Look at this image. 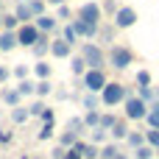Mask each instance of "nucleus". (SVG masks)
<instances>
[{
	"instance_id": "1",
	"label": "nucleus",
	"mask_w": 159,
	"mask_h": 159,
	"mask_svg": "<svg viewBox=\"0 0 159 159\" xmlns=\"http://www.w3.org/2000/svg\"><path fill=\"white\" fill-rule=\"evenodd\" d=\"M131 92H134V89L126 87V84H120V81H106V87L101 89V106H106V109L120 106Z\"/></svg>"
},
{
	"instance_id": "2",
	"label": "nucleus",
	"mask_w": 159,
	"mask_h": 159,
	"mask_svg": "<svg viewBox=\"0 0 159 159\" xmlns=\"http://www.w3.org/2000/svg\"><path fill=\"white\" fill-rule=\"evenodd\" d=\"M106 64L109 67H115V70H129L131 64H134V50L129 48V45H109V50H106Z\"/></svg>"
},
{
	"instance_id": "3",
	"label": "nucleus",
	"mask_w": 159,
	"mask_h": 159,
	"mask_svg": "<svg viewBox=\"0 0 159 159\" xmlns=\"http://www.w3.org/2000/svg\"><path fill=\"white\" fill-rule=\"evenodd\" d=\"M78 53L84 56L87 67H92V70H106V50H103V45L87 39V42H81V50H78Z\"/></svg>"
},
{
	"instance_id": "4",
	"label": "nucleus",
	"mask_w": 159,
	"mask_h": 159,
	"mask_svg": "<svg viewBox=\"0 0 159 159\" xmlns=\"http://www.w3.org/2000/svg\"><path fill=\"white\" fill-rule=\"evenodd\" d=\"M145 115H148V103H145L137 92H131V95L123 101V117H126V120H145Z\"/></svg>"
},
{
	"instance_id": "5",
	"label": "nucleus",
	"mask_w": 159,
	"mask_h": 159,
	"mask_svg": "<svg viewBox=\"0 0 159 159\" xmlns=\"http://www.w3.org/2000/svg\"><path fill=\"white\" fill-rule=\"evenodd\" d=\"M75 17L84 20V22H89V25H101L103 22V8H101L98 0H87V3H81L75 8Z\"/></svg>"
},
{
	"instance_id": "6",
	"label": "nucleus",
	"mask_w": 159,
	"mask_h": 159,
	"mask_svg": "<svg viewBox=\"0 0 159 159\" xmlns=\"http://www.w3.org/2000/svg\"><path fill=\"white\" fill-rule=\"evenodd\" d=\"M137 20H140V14H137V8H134V6H120V8L115 11V17H112V22H115V28H117V31L134 28V25H137Z\"/></svg>"
},
{
	"instance_id": "7",
	"label": "nucleus",
	"mask_w": 159,
	"mask_h": 159,
	"mask_svg": "<svg viewBox=\"0 0 159 159\" xmlns=\"http://www.w3.org/2000/svg\"><path fill=\"white\" fill-rule=\"evenodd\" d=\"M81 81H84V89H87V92H98V95H101V89L106 87L109 78H106V70H92V67H89V70L81 75Z\"/></svg>"
},
{
	"instance_id": "8",
	"label": "nucleus",
	"mask_w": 159,
	"mask_h": 159,
	"mask_svg": "<svg viewBox=\"0 0 159 159\" xmlns=\"http://www.w3.org/2000/svg\"><path fill=\"white\" fill-rule=\"evenodd\" d=\"M36 39H39V28L34 22H20V28H17V45L31 50Z\"/></svg>"
},
{
	"instance_id": "9",
	"label": "nucleus",
	"mask_w": 159,
	"mask_h": 159,
	"mask_svg": "<svg viewBox=\"0 0 159 159\" xmlns=\"http://www.w3.org/2000/svg\"><path fill=\"white\" fill-rule=\"evenodd\" d=\"M34 25H36L42 34H50V36H59V28H61V25H59V20H56V14H48V11H45V14H39V17L34 20Z\"/></svg>"
},
{
	"instance_id": "10",
	"label": "nucleus",
	"mask_w": 159,
	"mask_h": 159,
	"mask_svg": "<svg viewBox=\"0 0 159 159\" xmlns=\"http://www.w3.org/2000/svg\"><path fill=\"white\" fill-rule=\"evenodd\" d=\"M50 56H53V59H70V56H73V45L59 34V36L50 39Z\"/></svg>"
},
{
	"instance_id": "11",
	"label": "nucleus",
	"mask_w": 159,
	"mask_h": 159,
	"mask_svg": "<svg viewBox=\"0 0 159 159\" xmlns=\"http://www.w3.org/2000/svg\"><path fill=\"white\" fill-rule=\"evenodd\" d=\"M50 34H42L39 31V39L34 42V48H31V56L34 59H45V56H50Z\"/></svg>"
},
{
	"instance_id": "12",
	"label": "nucleus",
	"mask_w": 159,
	"mask_h": 159,
	"mask_svg": "<svg viewBox=\"0 0 159 159\" xmlns=\"http://www.w3.org/2000/svg\"><path fill=\"white\" fill-rule=\"evenodd\" d=\"M70 22H73V28H75V34H78L81 39H95V36H98V28H101V25H89V22H84V20H78V17H73Z\"/></svg>"
},
{
	"instance_id": "13",
	"label": "nucleus",
	"mask_w": 159,
	"mask_h": 159,
	"mask_svg": "<svg viewBox=\"0 0 159 159\" xmlns=\"http://www.w3.org/2000/svg\"><path fill=\"white\" fill-rule=\"evenodd\" d=\"M31 75H34L36 81L50 78V75H53V61H48V59H36V61L31 64Z\"/></svg>"
},
{
	"instance_id": "14",
	"label": "nucleus",
	"mask_w": 159,
	"mask_h": 159,
	"mask_svg": "<svg viewBox=\"0 0 159 159\" xmlns=\"http://www.w3.org/2000/svg\"><path fill=\"white\" fill-rule=\"evenodd\" d=\"M115 34H117V28H115V22H109V25H103L101 22V28H98V45H103V48H109V45H115Z\"/></svg>"
},
{
	"instance_id": "15",
	"label": "nucleus",
	"mask_w": 159,
	"mask_h": 159,
	"mask_svg": "<svg viewBox=\"0 0 159 159\" xmlns=\"http://www.w3.org/2000/svg\"><path fill=\"white\" fill-rule=\"evenodd\" d=\"M0 101H3L8 109H14V106L22 103V95L17 92V87H3V89H0Z\"/></svg>"
},
{
	"instance_id": "16",
	"label": "nucleus",
	"mask_w": 159,
	"mask_h": 159,
	"mask_svg": "<svg viewBox=\"0 0 159 159\" xmlns=\"http://www.w3.org/2000/svg\"><path fill=\"white\" fill-rule=\"evenodd\" d=\"M129 131H131V129H129V120H126V117H123V120L117 117V123L109 129V140H115V143H123V140L129 137Z\"/></svg>"
},
{
	"instance_id": "17",
	"label": "nucleus",
	"mask_w": 159,
	"mask_h": 159,
	"mask_svg": "<svg viewBox=\"0 0 159 159\" xmlns=\"http://www.w3.org/2000/svg\"><path fill=\"white\" fill-rule=\"evenodd\" d=\"M17 48H20L17 45V31H3L0 28V53H11Z\"/></svg>"
},
{
	"instance_id": "18",
	"label": "nucleus",
	"mask_w": 159,
	"mask_h": 159,
	"mask_svg": "<svg viewBox=\"0 0 159 159\" xmlns=\"http://www.w3.org/2000/svg\"><path fill=\"white\" fill-rule=\"evenodd\" d=\"M14 17H17L20 22H34L31 3H28V0H17V6H14Z\"/></svg>"
},
{
	"instance_id": "19",
	"label": "nucleus",
	"mask_w": 159,
	"mask_h": 159,
	"mask_svg": "<svg viewBox=\"0 0 159 159\" xmlns=\"http://www.w3.org/2000/svg\"><path fill=\"white\" fill-rule=\"evenodd\" d=\"M87 70H89V67H87V61H84L81 53H78V56H70V73H73V78H81Z\"/></svg>"
},
{
	"instance_id": "20",
	"label": "nucleus",
	"mask_w": 159,
	"mask_h": 159,
	"mask_svg": "<svg viewBox=\"0 0 159 159\" xmlns=\"http://www.w3.org/2000/svg\"><path fill=\"white\" fill-rule=\"evenodd\" d=\"M28 117H31V112H28V106H22V103H20V106H14V109H8V120H11L14 126L25 123Z\"/></svg>"
},
{
	"instance_id": "21",
	"label": "nucleus",
	"mask_w": 159,
	"mask_h": 159,
	"mask_svg": "<svg viewBox=\"0 0 159 159\" xmlns=\"http://www.w3.org/2000/svg\"><path fill=\"white\" fill-rule=\"evenodd\" d=\"M145 123H148V129H159V98L148 103V115H145Z\"/></svg>"
},
{
	"instance_id": "22",
	"label": "nucleus",
	"mask_w": 159,
	"mask_h": 159,
	"mask_svg": "<svg viewBox=\"0 0 159 159\" xmlns=\"http://www.w3.org/2000/svg\"><path fill=\"white\" fill-rule=\"evenodd\" d=\"M78 103H81L84 112H87V109H98V106H101V95H98V92H84Z\"/></svg>"
},
{
	"instance_id": "23",
	"label": "nucleus",
	"mask_w": 159,
	"mask_h": 159,
	"mask_svg": "<svg viewBox=\"0 0 159 159\" xmlns=\"http://www.w3.org/2000/svg\"><path fill=\"white\" fill-rule=\"evenodd\" d=\"M131 159H157V148H151L148 143H143L140 148L131 151Z\"/></svg>"
},
{
	"instance_id": "24",
	"label": "nucleus",
	"mask_w": 159,
	"mask_h": 159,
	"mask_svg": "<svg viewBox=\"0 0 159 159\" xmlns=\"http://www.w3.org/2000/svg\"><path fill=\"white\" fill-rule=\"evenodd\" d=\"M81 157H84V159H101V145H95V143H84V140H81Z\"/></svg>"
},
{
	"instance_id": "25",
	"label": "nucleus",
	"mask_w": 159,
	"mask_h": 159,
	"mask_svg": "<svg viewBox=\"0 0 159 159\" xmlns=\"http://www.w3.org/2000/svg\"><path fill=\"white\" fill-rule=\"evenodd\" d=\"M59 34H61V36H64V39H67V42L73 45V48H75V45H78V39H81V36L75 34V28H73V22H64V25L59 28Z\"/></svg>"
},
{
	"instance_id": "26",
	"label": "nucleus",
	"mask_w": 159,
	"mask_h": 159,
	"mask_svg": "<svg viewBox=\"0 0 159 159\" xmlns=\"http://www.w3.org/2000/svg\"><path fill=\"white\" fill-rule=\"evenodd\" d=\"M34 87H36L34 78H22V81H17V92H20L22 98H34Z\"/></svg>"
},
{
	"instance_id": "27",
	"label": "nucleus",
	"mask_w": 159,
	"mask_h": 159,
	"mask_svg": "<svg viewBox=\"0 0 159 159\" xmlns=\"http://www.w3.org/2000/svg\"><path fill=\"white\" fill-rule=\"evenodd\" d=\"M50 92H53V84H50V78H42V81H36V87H34V95H36V98H42V101H45Z\"/></svg>"
},
{
	"instance_id": "28",
	"label": "nucleus",
	"mask_w": 159,
	"mask_h": 159,
	"mask_svg": "<svg viewBox=\"0 0 159 159\" xmlns=\"http://www.w3.org/2000/svg\"><path fill=\"white\" fill-rule=\"evenodd\" d=\"M67 131H73V134H78V137H81V134H87L89 129H87L84 117H70V120H67Z\"/></svg>"
},
{
	"instance_id": "29",
	"label": "nucleus",
	"mask_w": 159,
	"mask_h": 159,
	"mask_svg": "<svg viewBox=\"0 0 159 159\" xmlns=\"http://www.w3.org/2000/svg\"><path fill=\"white\" fill-rule=\"evenodd\" d=\"M89 143H95V145H103V143H109V131H106V129H101V126L89 129Z\"/></svg>"
},
{
	"instance_id": "30",
	"label": "nucleus",
	"mask_w": 159,
	"mask_h": 159,
	"mask_svg": "<svg viewBox=\"0 0 159 159\" xmlns=\"http://www.w3.org/2000/svg\"><path fill=\"white\" fill-rule=\"evenodd\" d=\"M0 28L3 31H17L20 28V20L14 17V11L11 14H0Z\"/></svg>"
},
{
	"instance_id": "31",
	"label": "nucleus",
	"mask_w": 159,
	"mask_h": 159,
	"mask_svg": "<svg viewBox=\"0 0 159 159\" xmlns=\"http://www.w3.org/2000/svg\"><path fill=\"white\" fill-rule=\"evenodd\" d=\"M123 143H126V145L134 151V148H140V145L145 143V131H129V137H126Z\"/></svg>"
},
{
	"instance_id": "32",
	"label": "nucleus",
	"mask_w": 159,
	"mask_h": 159,
	"mask_svg": "<svg viewBox=\"0 0 159 159\" xmlns=\"http://www.w3.org/2000/svg\"><path fill=\"white\" fill-rule=\"evenodd\" d=\"M117 151H120V143L109 140V143H103V145H101V159H115Z\"/></svg>"
},
{
	"instance_id": "33",
	"label": "nucleus",
	"mask_w": 159,
	"mask_h": 159,
	"mask_svg": "<svg viewBox=\"0 0 159 159\" xmlns=\"http://www.w3.org/2000/svg\"><path fill=\"white\" fill-rule=\"evenodd\" d=\"M81 117H84V123H87V129H95V126L101 123V109H87V112H84Z\"/></svg>"
},
{
	"instance_id": "34",
	"label": "nucleus",
	"mask_w": 159,
	"mask_h": 159,
	"mask_svg": "<svg viewBox=\"0 0 159 159\" xmlns=\"http://www.w3.org/2000/svg\"><path fill=\"white\" fill-rule=\"evenodd\" d=\"M78 140H81V137H78V134H73V131H67V129L59 134V145H64V148H73Z\"/></svg>"
},
{
	"instance_id": "35",
	"label": "nucleus",
	"mask_w": 159,
	"mask_h": 159,
	"mask_svg": "<svg viewBox=\"0 0 159 159\" xmlns=\"http://www.w3.org/2000/svg\"><path fill=\"white\" fill-rule=\"evenodd\" d=\"M11 75H14L17 81H22V78H28V75H31V67H28L25 61H20V64H14V67H11Z\"/></svg>"
},
{
	"instance_id": "36",
	"label": "nucleus",
	"mask_w": 159,
	"mask_h": 159,
	"mask_svg": "<svg viewBox=\"0 0 159 159\" xmlns=\"http://www.w3.org/2000/svg\"><path fill=\"white\" fill-rule=\"evenodd\" d=\"M45 109H48V103H45L42 98H36V101H31V103H28V112H31V117H39Z\"/></svg>"
},
{
	"instance_id": "37",
	"label": "nucleus",
	"mask_w": 159,
	"mask_h": 159,
	"mask_svg": "<svg viewBox=\"0 0 159 159\" xmlns=\"http://www.w3.org/2000/svg\"><path fill=\"white\" fill-rule=\"evenodd\" d=\"M73 17H75V14H73V8H70L67 3H61V6H56V20H67V22H70Z\"/></svg>"
},
{
	"instance_id": "38",
	"label": "nucleus",
	"mask_w": 159,
	"mask_h": 159,
	"mask_svg": "<svg viewBox=\"0 0 159 159\" xmlns=\"http://www.w3.org/2000/svg\"><path fill=\"white\" fill-rule=\"evenodd\" d=\"M137 95L145 101V103H151V101H157V89L154 87H137Z\"/></svg>"
},
{
	"instance_id": "39",
	"label": "nucleus",
	"mask_w": 159,
	"mask_h": 159,
	"mask_svg": "<svg viewBox=\"0 0 159 159\" xmlns=\"http://www.w3.org/2000/svg\"><path fill=\"white\" fill-rule=\"evenodd\" d=\"M115 123H117V115H112V112H101V123H98L101 129H106V131H109Z\"/></svg>"
},
{
	"instance_id": "40",
	"label": "nucleus",
	"mask_w": 159,
	"mask_h": 159,
	"mask_svg": "<svg viewBox=\"0 0 159 159\" xmlns=\"http://www.w3.org/2000/svg\"><path fill=\"white\" fill-rule=\"evenodd\" d=\"M53 129H56V123H42V129H39V134H36V140H53Z\"/></svg>"
},
{
	"instance_id": "41",
	"label": "nucleus",
	"mask_w": 159,
	"mask_h": 159,
	"mask_svg": "<svg viewBox=\"0 0 159 159\" xmlns=\"http://www.w3.org/2000/svg\"><path fill=\"white\" fill-rule=\"evenodd\" d=\"M134 81H137V87H151V73L148 70H137Z\"/></svg>"
},
{
	"instance_id": "42",
	"label": "nucleus",
	"mask_w": 159,
	"mask_h": 159,
	"mask_svg": "<svg viewBox=\"0 0 159 159\" xmlns=\"http://www.w3.org/2000/svg\"><path fill=\"white\" fill-rule=\"evenodd\" d=\"M28 3H31V11H34V20L48 11V3H45V0H28Z\"/></svg>"
},
{
	"instance_id": "43",
	"label": "nucleus",
	"mask_w": 159,
	"mask_h": 159,
	"mask_svg": "<svg viewBox=\"0 0 159 159\" xmlns=\"http://www.w3.org/2000/svg\"><path fill=\"white\" fill-rule=\"evenodd\" d=\"M145 143H148L151 148H159V129H148V131H145Z\"/></svg>"
},
{
	"instance_id": "44",
	"label": "nucleus",
	"mask_w": 159,
	"mask_h": 159,
	"mask_svg": "<svg viewBox=\"0 0 159 159\" xmlns=\"http://www.w3.org/2000/svg\"><path fill=\"white\" fill-rule=\"evenodd\" d=\"M101 8H103V14H112L115 17V11L120 8V3L117 0H101Z\"/></svg>"
},
{
	"instance_id": "45",
	"label": "nucleus",
	"mask_w": 159,
	"mask_h": 159,
	"mask_svg": "<svg viewBox=\"0 0 159 159\" xmlns=\"http://www.w3.org/2000/svg\"><path fill=\"white\" fill-rule=\"evenodd\" d=\"M64 159H84V157H81V140H78L73 148H67V151H64Z\"/></svg>"
},
{
	"instance_id": "46",
	"label": "nucleus",
	"mask_w": 159,
	"mask_h": 159,
	"mask_svg": "<svg viewBox=\"0 0 159 159\" xmlns=\"http://www.w3.org/2000/svg\"><path fill=\"white\" fill-rule=\"evenodd\" d=\"M39 120H42V123H56V112H53V109L48 106V109H45V112L39 115Z\"/></svg>"
},
{
	"instance_id": "47",
	"label": "nucleus",
	"mask_w": 159,
	"mask_h": 159,
	"mask_svg": "<svg viewBox=\"0 0 159 159\" xmlns=\"http://www.w3.org/2000/svg\"><path fill=\"white\" fill-rule=\"evenodd\" d=\"M64 151H67V148L56 143V145H53V151H50V157H53V159H64Z\"/></svg>"
},
{
	"instance_id": "48",
	"label": "nucleus",
	"mask_w": 159,
	"mask_h": 159,
	"mask_svg": "<svg viewBox=\"0 0 159 159\" xmlns=\"http://www.w3.org/2000/svg\"><path fill=\"white\" fill-rule=\"evenodd\" d=\"M11 140H14V134H11V131H6V129H0V145H8Z\"/></svg>"
},
{
	"instance_id": "49",
	"label": "nucleus",
	"mask_w": 159,
	"mask_h": 159,
	"mask_svg": "<svg viewBox=\"0 0 159 159\" xmlns=\"http://www.w3.org/2000/svg\"><path fill=\"white\" fill-rule=\"evenodd\" d=\"M8 78H11V70H8L6 64H0V84H6Z\"/></svg>"
},
{
	"instance_id": "50",
	"label": "nucleus",
	"mask_w": 159,
	"mask_h": 159,
	"mask_svg": "<svg viewBox=\"0 0 159 159\" xmlns=\"http://www.w3.org/2000/svg\"><path fill=\"white\" fill-rule=\"evenodd\" d=\"M67 98H73V92H67V89H56V101H67Z\"/></svg>"
},
{
	"instance_id": "51",
	"label": "nucleus",
	"mask_w": 159,
	"mask_h": 159,
	"mask_svg": "<svg viewBox=\"0 0 159 159\" xmlns=\"http://www.w3.org/2000/svg\"><path fill=\"white\" fill-rule=\"evenodd\" d=\"M45 3H48V6H53V8H56V6H61V3H67V0H45Z\"/></svg>"
},
{
	"instance_id": "52",
	"label": "nucleus",
	"mask_w": 159,
	"mask_h": 159,
	"mask_svg": "<svg viewBox=\"0 0 159 159\" xmlns=\"http://www.w3.org/2000/svg\"><path fill=\"white\" fill-rule=\"evenodd\" d=\"M115 159H131V157H129V154H123V151H117V154H115Z\"/></svg>"
},
{
	"instance_id": "53",
	"label": "nucleus",
	"mask_w": 159,
	"mask_h": 159,
	"mask_svg": "<svg viewBox=\"0 0 159 159\" xmlns=\"http://www.w3.org/2000/svg\"><path fill=\"white\" fill-rule=\"evenodd\" d=\"M0 14H3V0H0Z\"/></svg>"
},
{
	"instance_id": "54",
	"label": "nucleus",
	"mask_w": 159,
	"mask_h": 159,
	"mask_svg": "<svg viewBox=\"0 0 159 159\" xmlns=\"http://www.w3.org/2000/svg\"><path fill=\"white\" fill-rule=\"evenodd\" d=\"M157 159H159V148H157Z\"/></svg>"
},
{
	"instance_id": "55",
	"label": "nucleus",
	"mask_w": 159,
	"mask_h": 159,
	"mask_svg": "<svg viewBox=\"0 0 159 159\" xmlns=\"http://www.w3.org/2000/svg\"><path fill=\"white\" fill-rule=\"evenodd\" d=\"M157 98H159V89H157Z\"/></svg>"
},
{
	"instance_id": "56",
	"label": "nucleus",
	"mask_w": 159,
	"mask_h": 159,
	"mask_svg": "<svg viewBox=\"0 0 159 159\" xmlns=\"http://www.w3.org/2000/svg\"><path fill=\"white\" fill-rule=\"evenodd\" d=\"M14 3H17V0H14Z\"/></svg>"
}]
</instances>
